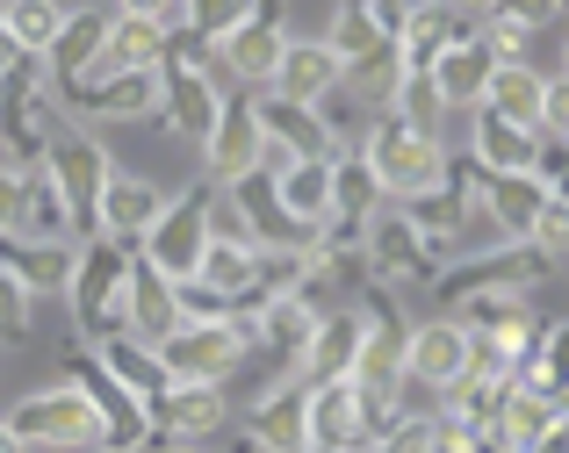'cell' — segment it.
Returning a JSON list of instances; mask_svg holds the SVG:
<instances>
[{"label": "cell", "mask_w": 569, "mask_h": 453, "mask_svg": "<svg viewBox=\"0 0 569 453\" xmlns=\"http://www.w3.org/2000/svg\"><path fill=\"white\" fill-rule=\"evenodd\" d=\"M469 202L483 209L490 231L512 245V238H533V223H541V209L556 202V194H548L533 173H476L469 165Z\"/></svg>", "instance_id": "16"}, {"label": "cell", "mask_w": 569, "mask_h": 453, "mask_svg": "<svg viewBox=\"0 0 569 453\" xmlns=\"http://www.w3.org/2000/svg\"><path fill=\"white\" fill-rule=\"evenodd\" d=\"M556 274V260H548L541 245H527V238H512V245H490V252H469V260H447L440 266V281H432V295H447V302H461V295H483V289H512V295H527V289H541V281Z\"/></svg>", "instance_id": "7"}, {"label": "cell", "mask_w": 569, "mask_h": 453, "mask_svg": "<svg viewBox=\"0 0 569 453\" xmlns=\"http://www.w3.org/2000/svg\"><path fill=\"white\" fill-rule=\"evenodd\" d=\"M325 51L339 58V72H347V66H361V58H376V51H389V43H382V29H376V14H368V0H339V8H332Z\"/></svg>", "instance_id": "35"}, {"label": "cell", "mask_w": 569, "mask_h": 453, "mask_svg": "<svg viewBox=\"0 0 569 453\" xmlns=\"http://www.w3.org/2000/svg\"><path fill=\"white\" fill-rule=\"evenodd\" d=\"M483 109H490V115H505V123H519V130H541V109H548V72H533L527 58L498 66V72H490V87H483Z\"/></svg>", "instance_id": "30"}, {"label": "cell", "mask_w": 569, "mask_h": 453, "mask_svg": "<svg viewBox=\"0 0 569 453\" xmlns=\"http://www.w3.org/2000/svg\"><path fill=\"white\" fill-rule=\"evenodd\" d=\"M403 217H411V231H426L432 245H455V231L469 223V159L461 165H447V180L440 188H426V194H411V202H397Z\"/></svg>", "instance_id": "28"}, {"label": "cell", "mask_w": 569, "mask_h": 453, "mask_svg": "<svg viewBox=\"0 0 569 453\" xmlns=\"http://www.w3.org/2000/svg\"><path fill=\"white\" fill-rule=\"evenodd\" d=\"M267 94L303 101V109H318L325 94H339V58L325 51V37H289L281 43V66H274V80H267Z\"/></svg>", "instance_id": "21"}, {"label": "cell", "mask_w": 569, "mask_h": 453, "mask_svg": "<svg viewBox=\"0 0 569 453\" xmlns=\"http://www.w3.org/2000/svg\"><path fill=\"white\" fill-rule=\"evenodd\" d=\"M527 453H569V425H556V432H548V440H533Z\"/></svg>", "instance_id": "45"}, {"label": "cell", "mask_w": 569, "mask_h": 453, "mask_svg": "<svg viewBox=\"0 0 569 453\" xmlns=\"http://www.w3.org/2000/svg\"><path fill=\"white\" fill-rule=\"evenodd\" d=\"M0 274L22 295H51V289H66V274H72V245H29V238L0 231Z\"/></svg>", "instance_id": "31"}, {"label": "cell", "mask_w": 569, "mask_h": 453, "mask_svg": "<svg viewBox=\"0 0 569 453\" xmlns=\"http://www.w3.org/2000/svg\"><path fill=\"white\" fill-rule=\"evenodd\" d=\"M382 115H389V123H403V130H418V138H440V123H447V101L432 94V80H426V72H403Z\"/></svg>", "instance_id": "37"}, {"label": "cell", "mask_w": 569, "mask_h": 453, "mask_svg": "<svg viewBox=\"0 0 569 453\" xmlns=\"http://www.w3.org/2000/svg\"><path fill=\"white\" fill-rule=\"evenodd\" d=\"M490 72H498V58L483 51V43H455V51H440L426 66V80H432V94L447 101V115L455 109H483V87H490Z\"/></svg>", "instance_id": "26"}, {"label": "cell", "mask_w": 569, "mask_h": 453, "mask_svg": "<svg viewBox=\"0 0 569 453\" xmlns=\"http://www.w3.org/2000/svg\"><path fill=\"white\" fill-rule=\"evenodd\" d=\"M274 194H281V209H289L303 231H318L325 209H332V159H289L274 173Z\"/></svg>", "instance_id": "33"}, {"label": "cell", "mask_w": 569, "mask_h": 453, "mask_svg": "<svg viewBox=\"0 0 569 453\" xmlns=\"http://www.w3.org/2000/svg\"><path fill=\"white\" fill-rule=\"evenodd\" d=\"M202 165H209V188H231V180L260 173L267 165V138L260 123H252V101H223L217 123H209L202 138Z\"/></svg>", "instance_id": "17"}, {"label": "cell", "mask_w": 569, "mask_h": 453, "mask_svg": "<svg viewBox=\"0 0 569 453\" xmlns=\"http://www.w3.org/2000/svg\"><path fill=\"white\" fill-rule=\"evenodd\" d=\"M94 453H109V446H94Z\"/></svg>", "instance_id": "48"}, {"label": "cell", "mask_w": 569, "mask_h": 453, "mask_svg": "<svg viewBox=\"0 0 569 453\" xmlns=\"http://www.w3.org/2000/svg\"><path fill=\"white\" fill-rule=\"evenodd\" d=\"M87 353H94L101 368H109V374H116V382H123L138 403H152L159 389H167V374H159V353H152L144 339H130V331H109V339L87 345Z\"/></svg>", "instance_id": "34"}, {"label": "cell", "mask_w": 569, "mask_h": 453, "mask_svg": "<svg viewBox=\"0 0 569 453\" xmlns=\"http://www.w3.org/2000/svg\"><path fill=\"white\" fill-rule=\"evenodd\" d=\"M252 14V0H181V29H194L202 43H217L223 29H238Z\"/></svg>", "instance_id": "38"}, {"label": "cell", "mask_w": 569, "mask_h": 453, "mask_svg": "<svg viewBox=\"0 0 569 453\" xmlns=\"http://www.w3.org/2000/svg\"><path fill=\"white\" fill-rule=\"evenodd\" d=\"M14 238H29V245H80V238H72V209H66V194L51 188L43 165L22 173V217H14Z\"/></svg>", "instance_id": "29"}, {"label": "cell", "mask_w": 569, "mask_h": 453, "mask_svg": "<svg viewBox=\"0 0 569 453\" xmlns=\"http://www.w3.org/2000/svg\"><path fill=\"white\" fill-rule=\"evenodd\" d=\"M159 209H167V194H159L152 180H138V173H123V165H116L109 188H101V202H94V238L138 252V238L159 223Z\"/></svg>", "instance_id": "20"}, {"label": "cell", "mask_w": 569, "mask_h": 453, "mask_svg": "<svg viewBox=\"0 0 569 453\" xmlns=\"http://www.w3.org/2000/svg\"><path fill=\"white\" fill-rule=\"evenodd\" d=\"M0 8H8V0H0Z\"/></svg>", "instance_id": "49"}, {"label": "cell", "mask_w": 569, "mask_h": 453, "mask_svg": "<svg viewBox=\"0 0 569 453\" xmlns=\"http://www.w3.org/2000/svg\"><path fill=\"white\" fill-rule=\"evenodd\" d=\"M51 138H58V87L43 58L22 51L14 66H0V159L29 173V165H43Z\"/></svg>", "instance_id": "1"}, {"label": "cell", "mask_w": 569, "mask_h": 453, "mask_svg": "<svg viewBox=\"0 0 569 453\" xmlns=\"http://www.w3.org/2000/svg\"><path fill=\"white\" fill-rule=\"evenodd\" d=\"M361 260H368V281L376 289H432L447 266V245H432L426 231H411L397 202H382L368 217V238H361Z\"/></svg>", "instance_id": "4"}, {"label": "cell", "mask_w": 569, "mask_h": 453, "mask_svg": "<svg viewBox=\"0 0 569 453\" xmlns=\"http://www.w3.org/2000/svg\"><path fill=\"white\" fill-rule=\"evenodd\" d=\"M123 281H130V245H109V238H80L72 245L66 302H72V324H80L87 345L123 331Z\"/></svg>", "instance_id": "2"}, {"label": "cell", "mask_w": 569, "mask_h": 453, "mask_svg": "<svg viewBox=\"0 0 569 453\" xmlns=\"http://www.w3.org/2000/svg\"><path fill=\"white\" fill-rule=\"evenodd\" d=\"M43 173H51V188L66 194V209H72V238H94V202L116 173L109 144L87 138V130H66V138H51V151H43Z\"/></svg>", "instance_id": "9"}, {"label": "cell", "mask_w": 569, "mask_h": 453, "mask_svg": "<svg viewBox=\"0 0 569 453\" xmlns=\"http://www.w3.org/2000/svg\"><path fill=\"white\" fill-rule=\"evenodd\" d=\"M476 130H469V165L476 173H533V151H541V130H519L490 109H469Z\"/></svg>", "instance_id": "25"}, {"label": "cell", "mask_w": 569, "mask_h": 453, "mask_svg": "<svg viewBox=\"0 0 569 453\" xmlns=\"http://www.w3.org/2000/svg\"><path fill=\"white\" fill-rule=\"evenodd\" d=\"M152 353H159V374H167V382H209V389H223L238 374V360H246V345L231 339V324H173Z\"/></svg>", "instance_id": "10"}, {"label": "cell", "mask_w": 569, "mask_h": 453, "mask_svg": "<svg viewBox=\"0 0 569 453\" xmlns=\"http://www.w3.org/2000/svg\"><path fill=\"white\" fill-rule=\"evenodd\" d=\"M376 453H440L432 446V411H403L397 425L376 440Z\"/></svg>", "instance_id": "39"}, {"label": "cell", "mask_w": 569, "mask_h": 453, "mask_svg": "<svg viewBox=\"0 0 569 453\" xmlns=\"http://www.w3.org/2000/svg\"><path fill=\"white\" fill-rule=\"evenodd\" d=\"M209 202H217V188H209V180H194V188L167 194L159 223L138 238V260L159 266L167 281H188L194 260H202V245H209Z\"/></svg>", "instance_id": "6"}, {"label": "cell", "mask_w": 569, "mask_h": 453, "mask_svg": "<svg viewBox=\"0 0 569 453\" xmlns=\"http://www.w3.org/2000/svg\"><path fill=\"white\" fill-rule=\"evenodd\" d=\"M29 310H37V295H22L8 274H0V345L29 339Z\"/></svg>", "instance_id": "41"}, {"label": "cell", "mask_w": 569, "mask_h": 453, "mask_svg": "<svg viewBox=\"0 0 569 453\" xmlns=\"http://www.w3.org/2000/svg\"><path fill=\"white\" fill-rule=\"evenodd\" d=\"M14 217H22V173L0 159V231H14Z\"/></svg>", "instance_id": "44"}, {"label": "cell", "mask_w": 569, "mask_h": 453, "mask_svg": "<svg viewBox=\"0 0 569 453\" xmlns=\"http://www.w3.org/2000/svg\"><path fill=\"white\" fill-rule=\"evenodd\" d=\"M14 58H22V51H14V43H8V29H0V66H14Z\"/></svg>", "instance_id": "46"}, {"label": "cell", "mask_w": 569, "mask_h": 453, "mask_svg": "<svg viewBox=\"0 0 569 453\" xmlns=\"http://www.w3.org/2000/svg\"><path fill=\"white\" fill-rule=\"evenodd\" d=\"M66 389L87 403V411H94V425H101V446H109V453H138L144 440H152V432H144V403L130 396V389L116 382V374L101 368V360L87 353V345L66 360Z\"/></svg>", "instance_id": "8"}, {"label": "cell", "mask_w": 569, "mask_h": 453, "mask_svg": "<svg viewBox=\"0 0 569 453\" xmlns=\"http://www.w3.org/2000/svg\"><path fill=\"white\" fill-rule=\"evenodd\" d=\"M217 425H231V403H223V389H209V382H167L152 403H144V432H152L159 446H194Z\"/></svg>", "instance_id": "11"}, {"label": "cell", "mask_w": 569, "mask_h": 453, "mask_svg": "<svg viewBox=\"0 0 569 453\" xmlns=\"http://www.w3.org/2000/svg\"><path fill=\"white\" fill-rule=\"evenodd\" d=\"M0 453H22V446H14V440H8V425H0Z\"/></svg>", "instance_id": "47"}, {"label": "cell", "mask_w": 569, "mask_h": 453, "mask_svg": "<svg viewBox=\"0 0 569 453\" xmlns=\"http://www.w3.org/2000/svg\"><path fill=\"white\" fill-rule=\"evenodd\" d=\"M101 37H109V8H66V22H58V37L43 43V72H51V87L80 80V72L94 66Z\"/></svg>", "instance_id": "27"}, {"label": "cell", "mask_w": 569, "mask_h": 453, "mask_svg": "<svg viewBox=\"0 0 569 453\" xmlns=\"http://www.w3.org/2000/svg\"><path fill=\"white\" fill-rule=\"evenodd\" d=\"M58 22H66V0H8V8H0L8 43H14V51H29V58H43V43L58 37Z\"/></svg>", "instance_id": "36"}, {"label": "cell", "mask_w": 569, "mask_h": 453, "mask_svg": "<svg viewBox=\"0 0 569 453\" xmlns=\"http://www.w3.org/2000/svg\"><path fill=\"white\" fill-rule=\"evenodd\" d=\"M353 159L376 173L382 202H411V194H426V188H440V180H447L440 138H418V130L389 123V115H376V123H368V138H361V151H353Z\"/></svg>", "instance_id": "3"}, {"label": "cell", "mask_w": 569, "mask_h": 453, "mask_svg": "<svg viewBox=\"0 0 569 453\" xmlns=\"http://www.w3.org/2000/svg\"><path fill=\"white\" fill-rule=\"evenodd\" d=\"M181 324V295H173V281L159 274V266H144L138 252H130V281H123V331L144 345H159L167 331Z\"/></svg>", "instance_id": "22"}, {"label": "cell", "mask_w": 569, "mask_h": 453, "mask_svg": "<svg viewBox=\"0 0 569 453\" xmlns=\"http://www.w3.org/2000/svg\"><path fill=\"white\" fill-rule=\"evenodd\" d=\"M476 22H483V8H476V0H411V14H403V37H397V66H403V72H426L440 51L469 43Z\"/></svg>", "instance_id": "12"}, {"label": "cell", "mask_w": 569, "mask_h": 453, "mask_svg": "<svg viewBox=\"0 0 569 453\" xmlns=\"http://www.w3.org/2000/svg\"><path fill=\"white\" fill-rule=\"evenodd\" d=\"M217 109H223L217 72H194V66H159V115H167V130H173V138H188L194 151H202L209 123H217Z\"/></svg>", "instance_id": "19"}, {"label": "cell", "mask_w": 569, "mask_h": 453, "mask_svg": "<svg viewBox=\"0 0 569 453\" xmlns=\"http://www.w3.org/2000/svg\"><path fill=\"white\" fill-rule=\"evenodd\" d=\"M0 425H8V440L22 446V453H94L101 446L94 411H87L66 382H58V389H29Z\"/></svg>", "instance_id": "5"}, {"label": "cell", "mask_w": 569, "mask_h": 453, "mask_svg": "<svg viewBox=\"0 0 569 453\" xmlns=\"http://www.w3.org/2000/svg\"><path fill=\"white\" fill-rule=\"evenodd\" d=\"M116 14H138V22L181 29V0H116Z\"/></svg>", "instance_id": "43"}, {"label": "cell", "mask_w": 569, "mask_h": 453, "mask_svg": "<svg viewBox=\"0 0 569 453\" xmlns=\"http://www.w3.org/2000/svg\"><path fill=\"white\" fill-rule=\"evenodd\" d=\"M223 202L238 209V223H246V238L260 252H310V238L318 231H303V223L289 217V209H281V194H274V173H246V180H231V188H223Z\"/></svg>", "instance_id": "15"}, {"label": "cell", "mask_w": 569, "mask_h": 453, "mask_svg": "<svg viewBox=\"0 0 569 453\" xmlns=\"http://www.w3.org/2000/svg\"><path fill=\"white\" fill-rule=\"evenodd\" d=\"M469 368H476V345H469V331H461L455 316L411 324V339H403V382H418V389H432V396H447V389H455Z\"/></svg>", "instance_id": "13"}, {"label": "cell", "mask_w": 569, "mask_h": 453, "mask_svg": "<svg viewBox=\"0 0 569 453\" xmlns=\"http://www.w3.org/2000/svg\"><path fill=\"white\" fill-rule=\"evenodd\" d=\"M476 8L505 14V22H519V29H548L562 14V0H476Z\"/></svg>", "instance_id": "42"}, {"label": "cell", "mask_w": 569, "mask_h": 453, "mask_svg": "<svg viewBox=\"0 0 569 453\" xmlns=\"http://www.w3.org/2000/svg\"><path fill=\"white\" fill-rule=\"evenodd\" d=\"M246 432L267 453H310L303 446V382H296V374L267 382L260 396H252V411H246Z\"/></svg>", "instance_id": "24"}, {"label": "cell", "mask_w": 569, "mask_h": 453, "mask_svg": "<svg viewBox=\"0 0 569 453\" xmlns=\"http://www.w3.org/2000/svg\"><path fill=\"white\" fill-rule=\"evenodd\" d=\"M159 58H167V29L159 22H138V14H109V37H101L94 66L80 72V80H109V72H152ZM72 87V80H66Z\"/></svg>", "instance_id": "23"}, {"label": "cell", "mask_w": 569, "mask_h": 453, "mask_svg": "<svg viewBox=\"0 0 569 453\" xmlns=\"http://www.w3.org/2000/svg\"><path fill=\"white\" fill-rule=\"evenodd\" d=\"M252 123H260V138L274 159H332V151H347L325 130L318 109H303V101H274V94H252Z\"/></svg>", "instance_id": "18"}, {"label": "cell", "mask_w": 569, "mask_h": 453, "mask_svg": "<svg viewBox=\"0 0 569 453\" xmlns=\"http://www.w3.org/2000/svg\"><path fill=\"white\" fill-rule=\"evenodd\" d=\"M188 281H194V289H209V295L223 302V316H231V302H246V295H252V281H260V252H252V245H223V238H209Z\"/></svg>", "instance_id": "32"}, {"label": "cell", "mask_w": 569, "mask_h": 453, "mask_svg": "<svg viewBox=\"0 0 569 453\" xmlns=\"http://www.w3.org/2000/svg\"><path fill=\"white\" fill-rule=\"evenodd\" d=\"M281 43H289V29H281L274 0H252L246 22L217 37V66L231 72L238 87H260V94H267V80H274V66H281Z\"/></svg>", "instance_id": "14"}, {"label": "cell", "mask_w": 569, "mask_h": 453, "mask_svg": "<svg viewBox=\"0 0 569 453\" xmlns=\"http://www.w3.org/2000/svg\"><path fill=\"white\" fill-rule=\"evenodd\" d=\"M527 245H541L548 260L562 266V252H569V194H556V202L541 209V223H533V238H527Z\"/></svg>", "instance_id": "40"}]
</instances>
